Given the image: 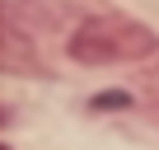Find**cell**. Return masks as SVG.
<instances>
[{"label": "cell", "instance_id": "obj_3", "mask_svg": "<svg viewBox=\"0 0 159 150\" xmlns=\"http://www.w3.org/2000/svg\"><path fill=\"white\" fill-rule=\"evenodd\" d=\"M0 150H5V145H0Z\"/></svg>", "mask_w": 159, "mask_h": 150}, {"label": "cell", "instance_id": "obj_2", "mask_svg": "<svg viewBox=\"0 0 159 150\" xmlns=\"http://www.w3.org/2000/svg\"><path fill=\"white\" fill-rule=\"evenodd\" d=\"M150 103H154V113H159V75L150 80Z\"/></svg>", "mask_w": 159, "mask_h": 150}, {"label": "cell", "instance_id": "obj_1", "mask_svg": "<svg viewBox=\"0 0 159 150\" xmlns=\"http://www.w3.org/2000/svg\"><path fill=\"white\" fill-rule=\"evenodd\" d=\"M154 47H159V38L126 14H98L70 33V56L80 66H122V61L150 56Z\"/></svg>", "mask_w": 159, "mask_h": 150}]
</instances>
